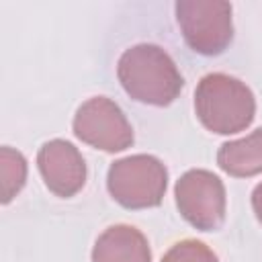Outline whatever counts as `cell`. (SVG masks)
<instances>
[{"label": "cell", "mask_w": 262, "mask_h": 262, "mask_svg": "<svg viewBox=\"0 0 262 262\" xmlns=\"http://www.w3.org/2000/svg\"><path fill=\"white\" fill-rule=\"evenodd\" d=\"M117 78L133 100L151 106L172 104L184 86L174 59L154 43H137L125 49L117 61Z\"/></svg>", "instance_id": "6da1fadb"}, {"label": "cell", "mask_w": 262, "mask_h": 262, "mask_svg": "<svg viewBox=\"0 0 262 262\" xmlns=\"http://www.w3.org/2000/svg\"><path fill=\"white\" fill-rule=\"evenodd\" d=\"M194 113L205 129L229 135L252 125L256 117V98L242 80L213 72L203 76L196 84Z\"/></svg>", "instance_id": "7a4b0ae2"}, {"label": "cell", "mask_w": 262, "mask_h": 262, "mask_svg": "<svg viewBox=\"0 0 262 262\" xmlns=\"http://www.w3.org/2000/svg\"><path fill=\"white\" fill-rule=\"evenodd\" d=\"M168 170L149 154H135L115 160L106 172L111 196L125 209L158 207L166 194Z\"/></svg>", "instance_id": "3957f363"}, {"label": "cell", "mask_w": 262, "mask_h": 262, "mask_svg": "<svg viewBox=\"0 0 262 262\" xmlns=\"http://www.w3.org/2000/svg\"><path fill=\"white\" fill-rule=\"evenodd\" d=\"M176 23L188 47L201 55L223 53L233 39L231 4L225 0H178Z\"/></svg>", "instance_id": "277c9868"}, {"label": "cell", "mask_w": 262, "mask_h": 262, "mask_svg": "<svg viewBox=\"0 0 262 262\" xmlns=\"http://www.w3.org/2000/svg\"><path fill=\"white\" fill-rule=\"evenodd\" d=\"M180 215L201 231H215L225 221V186L209 170L192 168L184 172L174 186Z\"/></svg>", "instance_id": "5b68a950"}, {"label": "cell", "mask_w": 262, "mask_h": 262, "mask_svg": "<svg viewBox=\"0 0 262 262\" xmlns=\"http://www.w3.org/2000/svg\"><path fill=\"white\" fill-rule=\"evenodd\" d=\"M72 127L80 141L108 154L131 147L135 139L125 113L106 96H94L82 102L74 115Z\"/></svg>", "instance_id": "8992f818"}, {"label": "cell", "mask_w": 262, "mask_h": 262, "mask_svg": "<svg viewBox=\"0 0 262 262\" xmlns=\"http://www.w3.org/2000/svg\"><path fill=\"white\" fill-rule=\"evenodd\" d=\"M37 166L45 186L61 199L74 196L86 182V162L78 147L66 139L45 141L39 147Z\"/></svg>", "instance_id": "52a82bcc"}, {"label": "cell", "mask_w": 262, "mask_h": 262, "mask_svg": "<svg viewBox=\"0 0 262 262\" xmlns=\"http://www.w3.org/2000/svg\"><path fill=\"white\" fill-rule=\"evenodd\" d=\"M92 262H151V250L137 227L119 223L98 235Z\"/></svg>", "instance_id": "ba28073f"}, {"label": "cell", "mask_w": 262, "mask_h": 262, "mask_svg": "<svg viewBox=\"0 0 262 262\" xmlns=\"http://www.w3.org/2000/svg\"><path fill=\"white\" fill-rule=\"evenodd\" d=\"M217 166L235 178H248L262 172V127L250 135L225 141L217 151Z\"/></svg>", "instance_id": "9c48e42d"}, {"label": "cell", "mask_w": 262, "mask_h": 262, "mask_svg": "<svg viewBox=\"0 0 262 262\" xmlns=\"http://www.w3.org/2000/svg\"><path fill=\"white\" fill-rule=\"evenodd\" d=\"M0 178H2V203H10L14 194L25 186L27 160L18 149L8 145L0 147Z\"/></svg>", "instance_id": "30bf717a"}, {"label": "cell", "mask_w": 262, "mask_h": 262, "mask_svg": "<svg viewBox=\"0 0 262 262\" xmlns=\"http://www.w3.org/2000/svg\"><path fill=\"white\" fill-rule=\"evenodd\" d=\"M162 262H219V258L207 244L199 239H182L164 254Z\"/></svg>", "instance_id": "8fae6325"}, {"label": "cell", "mask_w": 262, "mask_h": 262, "mask_svg": "<svg viewBox=\"0 0 262 262\" xmlns=\"http://www.w3.org/2000/svg\"><path fill=\"white\" fill-rule=\"evenodd\" d=\"M252 209L256 213V219L262 223V182L256 184L252 190Z\"/></svg>", "instance_id": "7c38bea8"}]
</instances>
